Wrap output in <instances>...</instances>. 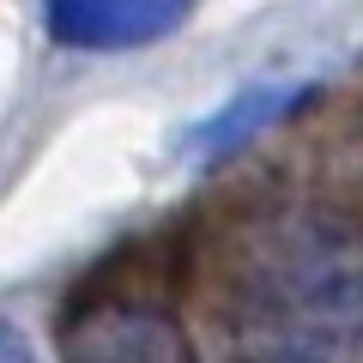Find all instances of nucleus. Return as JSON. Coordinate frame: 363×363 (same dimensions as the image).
Instances as JSON below:
<instances>
[{
  "mask_svg": "<svg viewBox=\"0 0 363 363\" xmlns=\"http://www.w3.org/2000/svg\"><path fill=\"white\" fill-rule=\"evenodd\" d=\"M303 97H309V85H303V79H260V85H242V91H230L212 116H200L194 128H182V145H176V152L194 157V164H218L224 152L248 145L260 128L285 121Z\"/></svg>",
  "mask_w": 363,
  "mask_h": 363,
  "instance_id": "nucleus-3",
  "label": "nucleus"
},
{
  "mask_svg": "<svg viewBox=\"0 0 363 363\" xmlns=\"http://www.w3.org/2000/svg\"><path fill=\"white\" fill-rule=\"evenodd\" d=\"M0 363H37V345L25 339V327H13L0 315Z\"/></svg>",
  "mask_w": 363,
  "mask_h": 363,
  "instance_id": "nucleus-4",
  "label": "nucleus"
},
{
  "mask_svg": "<svg viewBox=\"0 0 363 363\" xmlns=\"http://www.w3.org/2000/svg\"><path fill=\"white\" fill-rule=\"evenodd\" d=\"M43 25L61 49L128 55V49H152V43L176 37L188 25V6H169V0H55Z\"/></svg>",
  "mask_w": 363,
  "mask_h": 363,
  "instance_id": "nucleus-2",
  "label": "nucleus"
},
{
  "mask_svg": "<svg viewBox=\"0 0 363 363\" xmlns=\"http://www.w3.org/2000/svg\"><path fill=\"white\" fill-rule=\"evenodd\" d=\"M67 363H188L176 315L145 291H104L97 279L79 285L61 321Z\"/></svg>",
  "mask_w": 363,
  "mask_h": 363,
  "instance_id": "nucleus-1",
  "label": "nucleus"
}]
</instances>
